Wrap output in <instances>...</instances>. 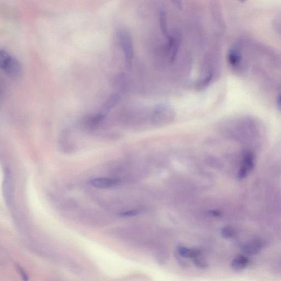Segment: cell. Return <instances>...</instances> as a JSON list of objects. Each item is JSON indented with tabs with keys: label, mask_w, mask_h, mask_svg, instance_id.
<instances>
[{
	"label": "cell",
	"mask_w": 281,
	"mask_h": 281,
	"mask_svg": "<svg viewBox=\"0 0 281 281\" xmlns=\"http://www.w3.org/2000/svg\"><path fill=\"white\" fill-rule=\"evenodd\" d=\"M235 235L234 230L231 228H226L222 231V236L226 238L233 237Z\"/></svg>",
	"instance_id": "cell-10"
},
{
	"label": "cell",
	"mask_w": 281,
	"mask_h": 281,
	"mask_svg": "<svg viewBox=\"0 0 281 281\" xmlns=\"http://www.w3.org/2000/svg\"><path fill=\"white\" fill-rule=\"evenodd\" d=\"M264 245L262 240L255 239L244 244L242 250L246 255L254 256L258 254L263 249Z\"/></svg>",
	"instance_id": "cell-3"
},
{
	"label": "cell",
	"mask_w": 281,
	"mask_h": 281,
	"mask_svg": "<svg viewBox=\"0 0 281 281\" xmlns=\"http://www.w3.org/2000/svg\"><path fill=\"white\" fill-rule=\"evenodd\" d=\"M178 251L180 256L186 258L194 259L202 255V251L199 249L189 248L184 246L178 248Z\"/></svg>",
	"instance_id": "cell-7"
},
{
	"label": "cell",
	"mask_w": 281,
	"mask_h": 281,
	"mask_svg": "<svg viewBox=\"0 0 281 281\" xmlns=\"http://www.w3.org/2000/svg\"><path fill=\"white\" fill-rule=\"evenodd\" d=\"M278 104H279V106L281 108V96L280 97H279V101H278Z\"/></svg>",
	"instance_id": "cell-11"
},
{
	"label": "cell",
	"mask_w": 281,
	"mask_h": 281,
	"mask_svg": "<svg viewBox=\"0 0 281 281\" xmlns=\"http://www.w3.org/2000/svg\"><path fill=\"white\" fill-rule=\"evenodd\" d=\"M0 65L3 71L10 78L17 79L20 76L22 68L19 61L3 48L0 50Z\"/></svg>",
	"instance_id": "cell-1"
},
{
	"label": "cell",
	"mask_w": 281,
	"mask_h": 281,
	"mask_svg": "<svg viewBox=\"0 0 281 281\" xmlns=\"http://www.w3.org/2000/svg\"><path fill=\"white\" fill-rule=\"evenodd\" d=\"M117 36L124 54L126 67L130 68L133 57V48L130 34L125 28H121L118 31Z\"/></svg>",
	"instance_id": "cell-2"
},
{
	"label": "cell",
	"mask_w": 281,
	"mask_h": 281,
	"mask_svg": "<svg viewBox=\"0 0 281 281\" xmlns=\"http://www.w3.org/2000/svg\"><path fill=\"white\" fill-rule=\"evenodd\" d=\"M249 264V260L248 258L243 256H238L232 261L231 268L235 271H240L245 269Z\"/></svg>",
	"instance_id": "cell-6"
},
{
	"label": "cell",
	"mask_w": 281,
	"mask_h": 281,
	"mask_svg": "<svg viewBox=\"0 0 281 281\" xmlns=\"http://www.w3.org/2000/svg\"><path fill=\"white\" fill-rule=\"evenodd\" d=\"M4 188L6 201L10 204L12 198V182L11 173L9 170L5 171Z\"/></svg>",
	"instance_id": "cell-5"
},
{
	"label": "cell",
	"mask_w": 281,
	"mask_h": 281,
	"mask_svg": "<svg viewBox=\"0 0 281 281\" xmlns=\"http://www.w3.org/2000/svg\"><path fill=\"white\" fill-rule=\"evenodd\" d=\"M241 57L236 50H232L229 55V60L230 64L233 66H236L240 62Z\"/></svg>",
	"instance_id": "cell-8"
},
{
	"label": "cell",
	"mask_w": 281,
	"mask_h": 281,
	"mask_svg": "<svg viewBox=\"0 0 281 281\" xmlns=\"http://www.w3.org/2000/svg\"><path fill=\"white\" fill-rule=\"evenodd\" d=\"M119 183H120V181L118 179L105 178H95L90 181L91 186L102 189L114 187L118 185Z\"/></svg>",
	"instance_id": "cell-4"
},
{
	"label": "cell",
	"mask_w": 281,
	"mask_h": 281,
	"mask_svg": "<svg viewBox=\"0 0 281 281\" xmlns=\"http://www.w3.org/2000/svg\"><path fill=\"white\" fill-rule=\"evenodd\" d=\"M193 263L196 266L201 269L206 268L208 266L206 259L201 256L193 259Z\"/></svg>",
	"instance_id": "cell-9"
}]
</instances>
